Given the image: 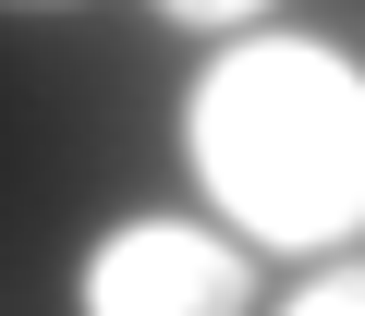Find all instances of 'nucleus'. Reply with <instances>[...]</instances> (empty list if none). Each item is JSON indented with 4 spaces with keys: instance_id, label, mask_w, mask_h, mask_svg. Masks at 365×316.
<instances>
[{
    "instance_id": "obj_3",
    "label": "nucleus",
    "mask_w": 365,
    "mask_h": 316,
    "mask_svg": "<svg viewBox=\"0 0 365 316\" xmlns=\"http://www.w3.org/2000/svg\"><path fill=\"white\" fill-rule=\"evenodd\" d=\"M280 316H365V268H329L317 292H292Z\"/></svg>"
},
{
    "instance_id": "obj_1",
    "label": "nucleus",
    "mask_w": 365,
    "mask_h": 316,
    "mask_svg": "<svg viewBox=\"0 0 365 316\" xmlns=\"http://www.w3.org/2000/svg\"><path fill=\"white\" fill-rule=\"evenodd\" d=\"M182 158L244 243L329 256L365 231V73L317 37H244L182 98Z\"/></svg>"
},
{
    "instance_id": "obj_2",
    "label": "nucleus",
    "mask_w": 365,
    "mask_h": 316,
    "mask_svg": "<svg viewBox=\"0 0 365 316\" xmlns=\"http://www.w3.org/2000/svg\"><path fill=\"white\" fill-rule=\"evenodd\" d=\"M244 292H256V256L207 219H122L73 280L86 316H244Z\"/></svg>"
},
{
    "instance_id": "obj_4",
    "label": "nucleus",
    "mask_w": 365,
    "mask_h": 316,
    "mask_svg": "<svg viewBox=\"0 0 365 316\" xmlns=\"http://www.w3.org/2000/svg\"><path fill=\"white\" fill-rule=\"evenodd\" d=\"M158 13H170V25H207V37H220V25H256L268 0H158Z\"/></svg>"
}]
</instances>
